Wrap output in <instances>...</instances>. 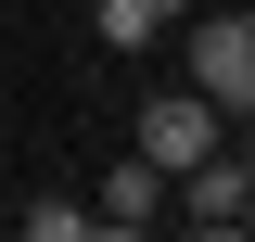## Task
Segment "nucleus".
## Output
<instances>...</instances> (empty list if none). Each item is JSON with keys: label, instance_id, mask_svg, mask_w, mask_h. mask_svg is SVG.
Listing matches in <instances>:
<instances>
[{"label": "nucleus", "instance_id": "6", "mask_svg": "<svg viewBox=\"0 0 255 242\" xmlns=\"http://www.w3.org/2000/svg\"><path fill=\"white\" fill-rule=\"evenodd\" d=\"M90 26L115 38V51H153V38H166V13H153V0H90Z\"/></svg>", "mask_w": 255, "mask_h": 242}, {"label": "nucleus", "instance_id": "2", "mask_svg": "<svg viewBox=\"0 0 255 242\" xmlns=\"http://www.w3.org/2000/svg\"><path fill=\"white\" fill-rule=\"evenodd\" d=\"M217 140H230V115H217V102H204V90H153V102H140V140H128V153L179 179V166H204V153H217Z\"/></svg>", "mask_w": 255, "mask_h": 242}, {"label": "nucleus", "instance_id": "1", "mask_svg": "<svg viewBox=\"0 0 255 242\" xmlns=\"http://www.w3.org/2000/svg\"><path fill=\"white\" fill-rule=\"evenodd\" d=\"M179 90L217 115H255V13H179Z\"/></svg>", "mask_w": 255, "mask_h": 242}, {"label": "nucleus", "instance_id": "3", "mask_svg": "<svg viewBox=\"0 0 255 242\" xmlns=\"http://www.w3.org/2000/svg\"><path fill=\"white\" fill-rule=\"evenodd\" d=\"M166 191H179V217H191V230H204V242H230V217H243V191H255V166H243V153H204V166H179V179H166Z\"/></svg>", "mask_w": 255, "mask_h": 242}, {"label": "nucleus", "instance_id": "4", "mask_svg": "<svg viewBox=\"0 0 255 242\" xmlns=\"http://www.w3.org/2000/svg\"><path fill=\"white\" fill-rule=\"evenodd\" d=\"M90 217H102V242L153 230V217H166V166H140V153H115V166H102V191H90Z\"/></svg>", "mask_w": 255, "mask_h": 242}, {"label": "nucleus", "instance_id": "5", "mask_svg": "<svg viewBox=\"0 0 255 242\" xmlns=\"http://www.w3.org/2000/svg\"><path fill=\"white\" fill-rule=\"evenodd\" d=\"M26 242H102V217L77 204V191H38V204H26Z\"/></svg>", "mask_w": 255, "mask_h": 242}, {"label": "nucleus", "instance_id": "7", "mask_svg": "<svg viewBox=\"0 0 255 242\" xmlns=\"http://www.w3.org/2000/svg\"><path fill=\"white\" fill-rule=\"evenodd\" d=\"M153 13H166V26H179V13H191V0H153Z\"/></svg>", "mask_w": 255, "mask_h": 242}]
</instances>
